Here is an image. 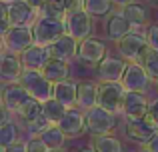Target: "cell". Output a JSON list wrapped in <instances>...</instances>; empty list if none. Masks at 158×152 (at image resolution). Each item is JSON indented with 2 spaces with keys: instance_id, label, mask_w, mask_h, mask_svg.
<instances>
[{
  "instance_id": "d6986e66",
  "label": "cell",
  "mask_w": 158,
  "mask_h": 152,
  "mask_svg": "<svg viewBox=\"0 0 158 152\" xmlns=\"http://www.w3.org/2000/svg\"><path fill=\"white\" fill-rule=\"evenodd\" d=\"M150 108V100L142 92H126L122 114L126 118H144Z\"/></svg>"
},
{
  "instance_id": "8d00e7d4",
  "label": "cell",
  "mask_w": 158,
  "mask_h": 152,
  "mask_svg": "<svg viewBox=\"0 0 158 152\" xmlns=\"http://www.w3.org/2000/svg\"><path fill=\"white\" fill-rule=\"evenodd\" d=\"M132 2H136V0H112V4L118 6V8H124V6H128V4H132Z\"/></svg>"
},
{
  "instance_id": "f546056e",
  "label": "cell",
  "mask_w": 158,
  "mask_h": 152,
  "mask_svg": "<svg viewBox=\"0 0 158 152\" xmlns=\"http://www.w3.org/2000/svg\"><path fill=\"white\" fill-rule=\"evenodd\" d=\"M140 64H142L144 70L148 72V76L152 78V82H158V50L148 48V52L144 54V58L140 60Z\"/></svg>"
},
{
  "instance_id": "7c38bea8",
  "label": "cell",
  "mask_w": 158,
  "mask_h": 152,
  "mask_svg": "<svg viewBox=\"0 0 158 152\" xmlns=\"http://www.w3.org/2000/svg\"><path fill=\"white\" fill-rule=\"evenodd\" d=\"M30 94L22 84H4L2 88V108L10 114H18V110L30 100Z\"/></svg>"
},
{
  "instance_id": "2e32d148",
  "label": "cell",
  "mask_w": 158,
  "mask_h": 152,
  "mask_svg": "<svg viewBox=\"0 0 158 152\" xmlns=\"http://www.w3.org/2000/svg\"><path fill=\"white\" fill-rule=\"evenodd\" d=\"M132 30L130 22H128L126 18H124L122 14H120V10L112 12L110 16H106V22H104V34L108 40H112V42H118V40H122L124 36H128Z\"/></svg>"
},
{
  "instance_id": "5bb4252c",
  "label": "cell",
  "mask_w": 158,
  "mask_h": 152,
  "mask_svg": "<svg viewBox=\"0 0 158 152\" xmlns=\"http://www.w3.org/2000/svg\"><path fill=\"white\" fill-rule=\"evenodd\" d=\"M56 126L66 134V138H78L80 134L88 132L86 130V112H82L80 108H68L64 118Z\"/></svg>"
},
{
  "instance_id": "f35d334b",
  "label": "cell",
  "mask_w": 158,
  "mask_h": 152,
  "mask_svg": "<svg viewBox=\"0 0 158 152\" xmlns=\"http://www.w3.org/2000/svg\"><path fill=\"white\" fill-rule=\"evenodd\" d=\"M4 4H14V2H20V0H2Z\"/></svg>"
},
{
  "instance_id": "52a82bcc",
  "label": "cell",
  "mask_w": 158,
  "mask_h": 152,
  "mask_svg": "<svg viewBox=\"0 0 158 152\" xmlns=\"http://www.w3.org/2000/svg\"><path fill=\"white\" fill-rule=\"evenodd\" d=\"M114 126H116V114L108 112L102 106H94L92 110L86 112V130H88V134H92V138L110 134Z\"/></svg>"
},
{
  "instance_id": "f1b7e54d",
  "label": "cell",
  "mask_w": 158,
  "mask_h": 152,
  "mask_svg": "<svg viewBox=\"0 0 158 152\" xmlns=\"http://www.w3.org/2000/svg\"><path fill=\"white\" fill-rule=\"evenodd\" d=\"M18 126L14 124L12 120H2L0 124V146H12L16 144L18 140Z\"/></svg>"
},
{
  "instance_id": "3957f363",
  "label": "cell",
  "mask_w": 158,
  "mask_h": 152,
  "mask_svg": "<svg viewBox=\"0 0 158 152\" xmlns=\"http://www.w3.org/2000/svg\"><path fill=\"white\" fill-rule=\"evenodd\" d=\"M20 84L28 90L32 98L40 100L44 104L46 100L54 98V84L42 74V70H24L22 78H20Z\"/></svg>"
},
{
  "instance_id": "ac0fdd59",
  "label": "cell",
  "mask_w": 158,
  "mask_h": 152,
  "mask_svg": "<svg viewBox=\"0 0 158 152\" xmlns=\"http://www.w3.org/2000/svg\"><path fill=\"white\" fill-rule=\"evenodd\" d=\"M78 48H80V42L74 40L72 36L64 34L62 38H58L54 44L48 46L50 50V56L54 60H64V62H70V60L78 58Z\"/></svg>"
},
{
  "instance_id": "4dcf8cb0",
  "label": "cell",
  "mask_w": 158,
  "mask_h": 152,
  "mask_svg": "<svg viewBox=\"0 0 158 152\" xmlns=\"http://www.w3.org/2000/svg\"><path fill=\"white\" fill-rule=\"evenodd\" d=\"M144 36L148 40V46L152 50H158V22H152L150 26L144 30Z\"/></svg>"
},
{
  "instance_id": "9c48e42d",
  "label": "cell",
  "mask_w": 158,
  "mask_h": 152,
  "mask_svg": "<svg viewBox=\"0 0 158 152\" xmlns=\"http://www.w3.org/2000/svg\"><path fill=\"white\" fill-rule=\"evenodd\" d=\"M24 70L26 68H24L22 56L2 50V54H0V78H2L4 84H18Z\"/></svg>"
},
{
  "instance_id": "7a4b0ae2",
  "label": "cell",
  "mask_w": 158,
  "mask_h": 152,
  "mask_svg": "<svg viewBox=\"0 0 158 152\" xmlns=\"http://www.w3.org/2000/svg\"><path fill=\"white\" fill-rule=\"evenodd\" d=\"M34 30V38L38 46H50L58 38L66 34V24L64 20H56V18H46V16H38L36 22L32 24Z\"/></svg>"
},
{
  "instance_id": "7bdbcfd3",
  "label": "cell",
  "mask_w": 158,
  "mask_h": 152,
  "mask_svg": "<svg viewBox=\"0 0 158 152\" xmlns=\"http://www.w3.org/2000/svg\"><path fill=\"white\" fill-rule=\"evenodd\" d=\"M156 86H158V82H156Z\"/></svg>"
},
{
  "instance_id": "277c9868",
  "label": "cell",
  "mask_w": 158,
  "mask_h": 152,
  "mask_svg": "<svg viewBox=\"0 0 158 152\" xmlns=\"http://www.w3.org/2000/svg\"><path fill=\"white\" fill-rule=\"evenodd\" d=\"M148 48L150 46H148L144 32H130L128 36H124L122 40L116 42V52L126 62H140L144 54L148 52Z\"/></svg>"
},
{
  "instance_id": "74e56055",
  "label": "cell",
  "mask_w": 158,
  "mask_h": 152,
  "mask_svg": "<svg viewBox=\"0 0 158 152\" xmlns=\"http://www.w3.org/2000/svg\"><path fill=\"white\" fill-rule=\"evenodd\" d=\"M146 2H148V4H150V6H152V8H158V0H146Z\"/></svg>"
},
{
  "instance_id": "30bf717a",
  "label": "cell",
  "mask_w": 158,
  "mask_h": 152,
  "mask_svg": "<svg viewBox=\"0 0 158 152\" xmlns=\"http://www.w3.org/2000/svg\"><path fill=\"white\" fill-rule=\"evenodd\" d=\"M122 86L128 92H146L148 86L152 84V78L148 76V72L144 70V66L140 62H128L126 72L122 76Z\"/></svg>"
},
{
  "instance_id": "44dd1931",
  "label": "cell",
  "mask_w": 158,
  "mask_h": 152,
  "mask_svg": "<svg viewBox=\"0 0 158 152\" xmlns=\"http://www.w3.org/2000/svg\"><path fill=\"white\" fill-rule=\"evenodd\" d=\"M50 58L52 56H50L48 46H38V44H34L32 48H28V50L22 54L24 68H28V70H42Z\"/></svg>"
},
{
  "instance_id": "8992f818",
  "label": "cell",
  "mask_w": 158,
  "mask_h": 152,
  "mask_svg": "<svg viewBox=\"0 0 158 152\" xmlns=\"http://www.w3.org/2000/svg\"><path fill=\"white\" fill-rule=\"evenodd\" d=\"M64 24H66V34L72 36L78 42L92 36V16L86 12L84 6L70 10L64 18Z\"/></svg>"
},
{
  "instance_id": "4fadbf2b",
  "label": "cell",
  "mask_w": 158,
  "mask_h": 152,
  "mask_svg": "<svg viewBox=\"0 0 158 152\" xmlns=\"http://www.w3.org/2000/svg\"><path fill=\"white\" fill-rule=\"evenodd\" d=\"M126 66L128 62L120 56H112L108 54L96 68V74H98V80L100 82H120L126 72Z\"/></svg>"
},
{
  "instance_id": "484cf974",
  "label": "cell",
  "mask_w": 158,
  "mask_h": 152,
  "mask_svg": "<svg viewBox=\"0 0 158 152\" xmlns=\"http://www.w3.org/2000/svg\"><path fill=\"white\" fill-rule=\"evenodd\" d=\"M16 116L20 118V120L24 122V124H28V122H34L36 118L42 116V102L36 100V98H30V100L26 102V104L22 106V108L18 110V114Z\"/></svg>"
},
{
  "instance_id": "83f0119b",
  "label": "cell",
  "mask_w": 158,
  "mask_h": 152,
  "mask_svg": "<svg viewBox=\"0 0 158 152\" xmlns=\"http://www.w3.org/2000/svg\"><path fill=\"white\" fill-rule=\"evenodd\" d=\"M66 110H68V108H66L64 104H60L56 98H50V100H46L42 104V114L52 122V124H58V122L64 118Z\"/></svg>"
},
{
  "instance_id": "cb8c5ba5",
  "label": "cell",
  "mask_w": 158,
  "mask_h": 152,
  "mask_svg": "<svg viewBox=\"0 0 158 152\" xmlns=\"http://www.w3.org/2000/svg\"><path fill=\"white\" fill-rule=\"evenodd\" d=\"M92 148L96 152H124L122 142L112 134H104V136H94L92 138Z\"/></svg>"
},
{
  "instance_id": "ab89813d",
  "label": "cell",
  "mask_w": 158,
  "mask_h": 152,
  "mask_svg": "<svg viewBox=\"0 0 158 152\" xmlns=\"http://www.w3.org/2000/svg\"><path fill=\"white\" fill-rule=\"evenodd\" d=\"M80 152H96V150H94V148H92V146H90V148H82Z\"/></svg>"
},
{
  "instance_id": "e0dca14e",
  "label": "cell",
  "mask_w": 158,
  "mask_h": 152,
  "mask_svg": "<svg viewBox=\"0 0 158 152\" xmlns=\"http://www.w3.org/2000/svg\"><path fill=\"white\" fill-rule=\"evenodd\" d=\"M8 18H10L12 26H32L38 18V12L28 2L20 0V2L8 4Z\"/></svg>"
},
{
  "instance_id": "9a60e30c",
  "label": "cell",
  "mask_w": 158,
  "mask_h": 152,
  "mask_svg": "<svg viewBox=\"0 0 158 152\" xmlns=\"http://www.w3.org/2000/svg\"><path fill=\"white\" fill-rule=\"evenodd\" d=\"M118 10H120V14L130 22V26H132L134 32H140V28L146 30V28L152 24L148 6H144V4H140V2H132V4H128V6H124V8H118Z\"/></svg>"
},
{
  "instance_id": "6da1fadb",
  "label": "cell",
  "mask_w": 158,
  "mask_h": 152,
  "mask_svg": "<svg viewBox=\"0 0 158 152\" xmlns=\"http://www.w3.org/2000/svg\"><path fill=\"white\" fill-rule=\"evenodd\" d=\"M126 92L128 90L122 86V82H98V106L112 114H120Z\"/></svg>"
},
{
  "instance_id": "603a6c76",
  "label": "cell",
  "mask_w": 158,
  "mask_h": 152,
  "mask_svg": "<svg viewBox=\"0 0 158 152\" xmlns=\"http://www.w3.org/2000/svg\"><path fill=\"white\" fill-rule=\"evenodd\" d=\"M42 74L52 82V84H58V82H66L70 80V62H64V60H54L50 58L48 64L42 68Z\"/></svg>"
},
{
  "instance_id": "b9f144b4",
  "label": "cell",
  "mask_w": 158,
  "mask_h": 152,
  "mask_svg": "<svg viewBox=\"0 0 158 152\" xmlns=\"http://www.w3.org/2000/svg\"><path fill=\"white\" fill-rule=\"evenodd\" d=\"M48 152H64V150H48Z\"/></svg>"
},
{
  "instance_id": "836d02e7",
  "label": "cell",
  "mask_w": 158,
  "mask_h": 152,
  "mask_svg": "<svg viewBox=\"0 0 158 152\" xmlns=\"http://www.w3.org/2000/svg\"><path fill=\"white\" fill-rule=\"evenodd\" d=\"M0 152H26V140H20L12 146H0Z\"/></svg>"
},
{
  "instance_id": "d4e9b609",
  "label": "cell",
  "mask_w": 158,
  "mask_h": 152,
  "mask_svg": "<svg viewBox=\"0 0 158 152\" xmlns=\"http://www.w3.org/2000/svg\"><path fill=\"white\" fill-rule=\"evenodd\" d=\"M112 0H84V8L92 18H104V16H110L112 12Z\"/></svg>"
},
{
  "instance_id": "4316f807",
  "label": "cell",
  "mask_w": 158,
  "mask_h": 152,
  "mask_svg": "<svg viewBox=\"0 0 158 152\" xmlns=\"http://www.w3.org/2000/svg\"><path fill=\"white\" fill-rule=\"evenodd\" d=\"M40 138H42L44 144L48 146V150H62L64 148V142H66V134L62 132L56 124H52Z\"/></svg>"
},
{
  "instance_id": "5b68a950",
  "label": "cell",
  "mask_w": 158,
  "mask_h": 152,
  "mask_svg": "<svg viewBox=\"0 0 158 152\" xmlns=\"http://www.w3.org/2000/svg\"><path fill=\"white\" fill-rule=\"evenodd\" d=\"M36 44L32 26H12L6 34H2V50L14 52L22 56L28 48Z\"/></svg>"
},
{
  "instance_id": "ffe728a7",
  "label": "cell",
  "mask_w": 158,
  "mask_h": 152,
  "mask_svg": "<svg viewBox=\"0 0 158 152\" xmlns=\"http://www.w3.org/2000/svg\"><path fill=\"white\" fill-rule=\"evenodd\" d=\"M94 106H98V84L92 80L78 82V100L76 108H80L82 112H88Z\"/></svg>"
},
{
  "instance_id": "1f68e13d",
  "label": "cell",
  "mask_w": 158,
  "mask_h": 152,
  "mask_svg": "<svg viewBox=\"0 0 158 152\" xmlns=\"http://www.w3.org/2000/svg\"><path fill=\"white\" fill-rule=\"evenodd\" d=\"M26 152H48V146L40 136H32L26 140Z\"/></svg>"
},
{
  "instance_id": "d6a6232c",
  "label": "cell",
  "mask_w": 158,
  "mask_h": 152,
  "mask_svg": "<svg viewBox=\"0 0 158 152\" xmlns=\"http://www.w3.org/2000/svg\"><path fill=\"white\" fill-rule=\"evenodd\" d=\"M146 118L152 122V124L158 128V96L154 98V100H150V108H148V114Z\"/></svg>"
},
{
  "instance_id": "ba28073f",
  "label": "cell",
  "mask_w": 158,
  "mask_h": 152,
  "mask_svg": "<svg viewBox=\"0 0 158 152\" xmlns=\"http://www.w3.org/2000/svg\"><path fill=\"white\" fill-rule=\"evenodd\" d=\"M108 56V50H106V44L102 42L100 38L96 36H90V38L82 40L80 42V48H78V60L86 66H94L98 68V64L102 62Z\"/></svg>"
},
{
  "instance_id": "60d3db41",
  "label": "cell",
  "mask_w": 158,
  "mask_h": 152,
  "mask_svg": "<svg viewBox=\"0 0 158 152\" xmlns=\"http://www.w3.org/2000/svg\"><path fill=\"white\" fill-rule=\"evenodd\" d=\"M138 152H150V150H146V148H140Z\"/></svg>"
},
{
  "instance_id": "e575fe53",
  "label": "cell",
  "mask_w": 158,
  "mask_h": 152,
  "mask_svg": "<svg viewBox=\"0 0 158 152\" xmlns=\"http://www.w3.org/2000/svg\"><path fill=\"white\" fill-rule=\"evenodd\" d=\"M142 148H146V150H150V152H158V132L150 138V140H148L146 146H142Z\"/></svg>"
},
{
  "instance_id": "7402d4cb",
  "label": "cell",
  "mask_w": 158,
  "mask_h": 152,
  "mask_svg": "<svg viewBox=\"0 0 158 152\" xmlns=\"http://www.w3.org/2000/svg\"><path fill=\"white\" fill-rule=\"evenodd\" d=\"M54 98L60 104H64L66 108H76V100H78V84L72 80L66 82H58L54 84Z\"/></svg>"
},
{
  "instance_id": "d590c367",
  "label": "cell",
  "mask_w": 158,
  "mask_h": 152,
  "mask_svg": "<svg viewBox=\"0 0 158 152\" xmlns=\"http://www.w3.org/2000/svg\"><path fill=\"white\" fill-rule=\"evenodd\" d=\"M24 2H28V4H30V6L36 10V12H38L40 8H42L44 4H46V0H24Z\"/></svg>"
},
{
  "instance_id": "8fae6325",
  "label": "cell",
  "mask_w": 158,
  "mask_h": 152,
  "mask_svg": "<svg viewBox=\"0 0 158 152\" xmlns=\"http://www.w3.org/2000/svg\"><path fill=\"white\" fill-rule=\"evenodd\" d=\"M156 132H158V128L148 120L146 116H144V118H126L124 134H126L132 142H136V144L146 146L148 140H150Z\"/></svg>"
}]
</instances>
